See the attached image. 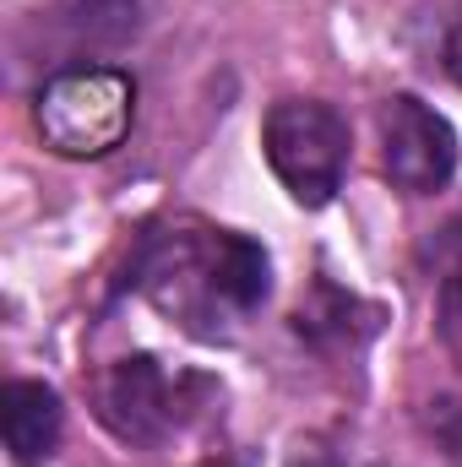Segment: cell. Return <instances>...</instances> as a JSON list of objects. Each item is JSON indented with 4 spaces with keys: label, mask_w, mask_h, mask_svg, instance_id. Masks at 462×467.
<instances>
[{
    "label": "cell",
    "mask_w": 462,
    "mask_h": 467,
    "mask_svg": "<svg viewBox=\"0 0 462 467\" xmlns=\"http://www.w3.org/2000/svg\"><path fill=\"white\" fill-rule=\"evenodd\" d=\"M207 467H229V462H207Z\"/></svg>",
    "instance_id": "obj_13"
},
{
    "label": "cell",
    "mask_w": 462,
    "mask_h": 467,
    "mask_svg": "<svg viewBox=\"0 0 462 467\" xmlns=\"http://www.w3.org/2000/svg\"><path fill=\"white\" fill-rule=\"evenodd\" d=\"M207 397H213V380L207 375H180V369H169L152 353L115 358L93 380V413H99V424L115 441L142 446V451L174 441L207 408Z\"/></svg>",
    "instance_id": "obj_2"
},
{
    "label": "cell",
    "mask_w": 462,
    "mask_h": 467,
    "mask_svg": "<svg viewBox=\"0 0 462 467\" xmlns=\"http://www.w3.org/2000/svg\"><path fill=\"white\" fill-rule=\"evenodd\" d=\"M375 327H381V310L364 305V299H353V294H343L338 283H316V294L294 316V332L305 343H316L321 353H359Z\"/></svg>",
    "instance_id": "obj_7"
},
{
    "label": "cell",
    "mask_w": 462,
    "mask_h": 467,
    "mask_svg": "<svg viewBox=\"0 0 462 467\" xmlns=\"http://www.w3.org/2000/svg\"><path fill=\"white\" fill-rule=\"evenodd\" d=\"M436 337L462 369V218L436 234Z\"/></svg>",
    "instance_id": "obj_8"
},
{
    "label": "cell",
    "mask_w": 462,
    "mask_h": 467,
    "mask_svg": "<svg viewBox=\"0 0 462 467\" xmlns=\"http://www.w3.org/2000/svg\"><path fill=\"white\" fill-rule=\"evenodd\" d=\"M425 435L436 441V451L446 457V467H462V397L425 402Z\"/></svg>",
    "instance_id": "obj_10"
},
{
    "label": "cell",
    "mask_w": 462,
    "mask_h": 467,
    "mask_svg": "<svg viewBox=\"0 0 462 467\" xmlns=\"http://www.w3.org/2000/svg\"><path fill=\"white\" fill-rule=\"evenodd\" d=\"M131 288L169 316L196 343H229L267 305L272 261L239 229H213L196 218L152 223L131 250Z\"/></svg>",
    "instance_id": "obj_1"
},
{
    "label": "cell",
    "mask_w": 462,
    "mask_h": 467,
    "mask_svg": "<svg viewBox=\"0 0 462 467\" xmlns=\"http://www.w3.org/2000/svg\"><path fill=\"white\" fill-rule=\"evenodd\" d=\"M0 424H5V451L16 467H44L60 446L66 430V408L55 397V386L44 380H5L0 397Z\"/></svg>",
    "instance_id": "obj_6"
},
{
    "label": "cell",
    "mask_w": 462,
    "mask_h": 467,
    "mask_svg": "<svg viewBox=\"0 0 462 467\" xmlns=\"http://www.w3.org/2000/svg\"><path fill=\"white\" fill-rule=\"evenodd\" d=\"M60 22L88 49H120L125 38H136L142 5L136 0H60Z\"/></svg>",
    "instance_id": "obj_9"
},
{
    "label": "cell",
    "mask_w": 462,
    "mask_h": 467,
    "mask_svg": "<svg viewBox=\"0 0 462 467\" xmlns=\"http://www.w3.org/2000/svg\"><path fill=\"white\" fill-rule=\"evenodd\" d=\"M381 169L403 196H436L457 174V130L441 109H430L414 93H392L381 104Z\"/></svg>",
    "instance_id": "obj_5"
},
{
    "label": "cell",
    "mask_w": 462,
    "mask_h": 467,
    "mask_svg": "<svg viewBox=\"0 0 462 467\" xmlns=\"http://www.w3.org/2000/svg\"><path fill=\"white\" fill-rule=\"evenodd\" d=\"M131 119L136 82L120 66H66L33 99V125L55 158H110Z\"/></svg>",
    "instance_id": "obj_3"
},
{
    "label": "cell",
    "mask_w": 462,
    "mask_h": 467,
    "mask_svg": "<svg viewBox=\"0 0 462 467\" xmlns=\"http://www.w3.org/2000/svg\"><path fill=\"white\" fill-rule=\"evenodd\" d=\"M289 467H343V462H338L332 451H299V457H294Z\"/></svg>",
    "instance_id": "obj_12"
},
{
    "label": "cell",
    "mask_w": 462,
    "mask_h": 467,
    "mask_svg": "<svg viewBox=\"0 0 462 467\" xmlns=\"http://www.w3.org/2000/svg\"><path fill=\"white\" fill-rule=\"evenodd\" d=\"M441 66H446V77L462 88V16H452V27L441 38Z\"/></svg>",
    "instance_id": "obj_11"
},
{
    "label": "cell",
    "mask_w": 462,
    "mask_h": 467,
    "mask_svg": "<svg viewBox=\"0 0 462 467\" xmlns=\"http://www.w3.org/2000/svg\"><path fill=\"white\" fill-rule=\"evenodd\" d=\"M261 152L278 185L316 213V207H332L343 191L353 136L327 99H278L261 119Z\"/></svg>",
    "instance_id": "obj_4"
}]
</instances>
